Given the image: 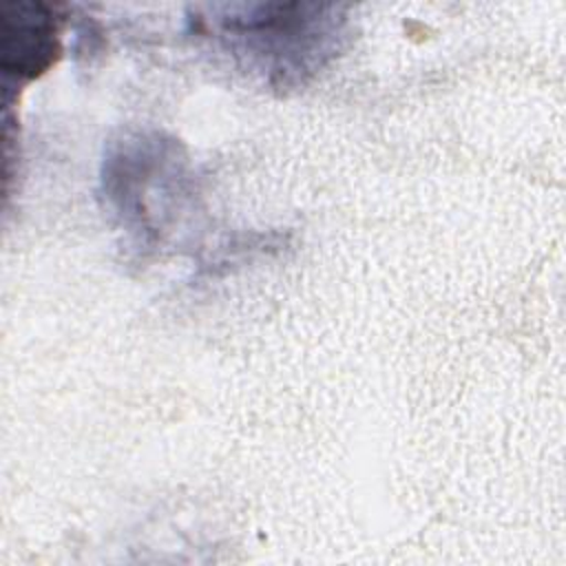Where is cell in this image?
Masks as SVG:
<instances>
[{
  "mask_svg": "<svg viewBox=\"0 0 566 566\" xmlns=\"http://www.w3.org/2000/svg\"><path fill=\"white\" fill-rule=\"evenodd\" d=\"M199 22L250 73L272 88H296L329 64L347 33L340 4L241 2L212 4Z\"/></svg>",
  "mask_w": 566,
  "mask_h": 566,
  "instance_id": "cell-1",
  "label": "cell"
},
{
  "mask_svg": "<svg viewBox=\"0 0 566 566\" xmlns=\"http://www.w3.org/2000/svg\"><path fill=\"white\" fill-rule=\"evenodd\" d=\"M0 53L7 77H33L57 53V15L42 2H4L0 13Z\"/></svg>",
  "mask_w": 566,
  "mask_h": 566,
  "instance_id": "cell-2",
  "label": "cell"
}]
</instances>
